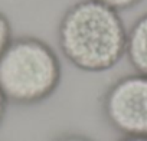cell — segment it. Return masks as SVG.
<instances>
[{"label":"cell","instance_id":"obj_1","mask_svg":"<svg viewBox=\"0 0 147 141\" xmlns=\"http://www.w3.org/2000/svg\"><path fill=\"white\" fill-rule=\"evenodd\" d=\"M127 32L120 12L98 0H80L58 23V46L82 72H107L125 56Z\"/></svg>","mask_w":147,"mask_h":141},{"label":"cell","instance_id":"obj_2","mask_svg":"<svg viewBox=\"0 0 147 141\" xmlns=\"http://www.w3.org/2000/svg\"><path fill=\"white\" fill-rule=\"evenodd\" d=\"M61 79L56 50L36 36L13 38L0 56V91L9 104L38 105L56 92Z\"/></svg>","mask_w":147,"mask_h":141},{"label":"cell","instance_id":"obj_3","mask_svg":"<svg viewBox=\"0 0 147 141\" xmlns=\"http://www.w3.org/2000/svg\"><path fill=\"white\" fill-rule=\"evenodd\" d=\"M101 108L107 122L123 135L147 137V75L134 72L114 81Z\"/></svg>","mask_w":147,"mask_h":141},{"label":"cell","instance_id":"obj_4","mask_svg":"<svg viewBox=\"0 0 147 141\" xmlns=\"http://www.w3.org/2000/svg\"><path fill=\"white\" fill-rule=\"evenodd\" d=\"M125 56L136 72L147 75V13L141 15L128 29Z\"/></svg>","mask_w":147,"mask_h":141},{"label":"cell","instance_id":"obj_5","mask_svg":"<svg viewBox=\"0 0 147 141\" xmlns=\"http://www.w3.org/2000/svg\"><path fill=\"white\" fill-rule=\"evenodd\" d=\"M13 28L12 23L9 20V17L0 10V56L5 52V49L7 48V45L12 42L13 39Z\"/></svg>","mask_w":147,"mask_h":141},{"label":"cell","instance_id":"obj_6","mask_svg":"<svg viewBox=\"0 0 147 141\" xmlns=\"http://www.w3.org/2000/svg\"><path fill=\"white\" fill-rule=\"evenodd\" d=\"M98 2L110 6L111 9H114L117 12H123V10L133 9L134 6H137L141 2V0H98Z\"/></svg>","mask_w":147,"mask_h":141},{"label":"cell","instance_id":"obj_7","mask_svg":"<svg viewBox=\"0 0 147 141\" xmlns=\"http://www.w3.org/2000/svg\"><path fill=\"white\" fill-rule=\"evenodd\" d=\"M52 141H94L90 137L84 135V134H78V132H66V134H61L58 135L55 140Z\"/></svg>","mask_w":147,"mask_h":141},{"label":"cell","instance_id":"obj_8","mask_svg":"<svg viewBox=\"0 0 147 141\" xmlns=\"http://www.w3.org/2000/svg\"><path fill=\"white\" fill-rule=\"evenodd\" d=\"M7 99L5 98V95L2 94V91H0V127H2L3 121H5V117H6V111H7Z\"/></svg>","mask_w":147,"mask_h":141},{"label":"cell","instance_id":"obj_9","mask_svg":"<svg viewBox=\"0 0 147 141\" xmlns=\"http://www.w3.org/2000/svg\"><path fill=\"white\" fill-rule=\"evenodd\" d=\"M118 141H147V137H137V135H124Z\"/></svg>","mask_w":147,"mask_h":141}]
</instances>
